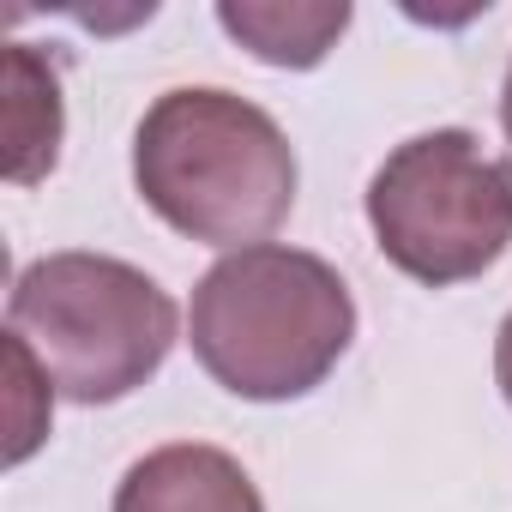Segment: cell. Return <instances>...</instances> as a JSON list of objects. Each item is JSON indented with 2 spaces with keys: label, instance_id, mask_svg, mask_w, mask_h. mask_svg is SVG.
I'll list each match as a JSON object with an SVG mask.
<instances>
[{
  "label": "cell",
  "instance_id": "cell-1",
  "mask_svg": "<svg viewBox=\"0 0 512 512\" xmlns=\"http://www.w3.org/2000/svg\"><path fill=\"white\" fill-rule=\"evenodd\" d=\"M133 181L169 229L241 253L290 217L296 151L266 109L217 85H193L157 97L139 121Z\"/></svg>",
  "mask_w": 512,
  "mask_h": 512
},
{
  "label": "cell",
  "instance_id": "cell-2",
  "mask_svg": "<svg viewBox=\"0 0 512 512\" xmlns=\"http://www.w3.org/2000/svg\"><path fill=\"white\" fill-rule=\"evenodd\" d=\"M356 338L344 278L302 247H241L193 290V356L205 374L253 404L314 392Z\"/></svg>",
  "mask_w": 512,
  "mask_h": 512
},
{
  "label": "cell",
  "instance_id": "cell-3",
  "mask_svg": "<svg viewBox=\"0 0 512 512\" xmlns=\"http://www.w3.org/2000/svg\"><path fill=\"white\" fill-rule=\"evenodd\" d=\"M175 326L181 314L169 290L109 253L31 260L7 302V332L73 404H115L145 386L163 368Z\"/></svg>",
  "mask_w": 512,
  "mask_h": 512
},
{
  "label": "cell",
  "instance_id": "cell-4",
  "mask_svg": "<svg viewBox=\"0 0 512 512\" xmlns=\"http://www.w3.org/2000/svg\"><path fill=\"white\" fill-rule=\"evenodd\" d=\"M368 223L380 253L416 284L482 278L512 241V163L488 157L464 127L422 133L374 169Z\"/></svg>",
  "mask_w": 512,
  "mask_h": 512
},
{
  "label": "cell",
  "instance_id": "cell-5",
  "mask_svg": "<svg viewBox=\"0 0 512 512\" xmlns=\"http://www.w3.org/2000/svg\"><path fill=\"white\" fill-rule=\"evenodd\" d=\"M115 512H266V500L229 452L181 440L145 452L121 476Z\"/></svg>",
  "mask_w": 512,
  "mask_h": 512
},
{
  "label": "cell",
  "instance_id": "cell-6",
  "mask_svg": "<svg viewBox=\"0 0 512 512\" xmlns=\"http://www.w3.org/2000/svg\"><path fill=\"white\" fill-rule=\"evenodd\" d=\"M0 85H7V181L31 187L55 169L61 151V79L31 43H13Z\"/></svg>",
  "mask_w": 512,
  "mask_h": 512
},
{
  "label": "cell",
  "instance_id": "cell-7",
  "mask_svg": "<svg viewBox=\"0 0 512 512\" xmlns=\"http://www.w3.org/2000/svg\"><path fill=\"white\" fill-rule=\"evenodd\" d=\"M217 25L272 67H320L326 49L344 37L350 7L344 0L338 7H284V0H241L235 7L229 0V7H217Z\"/></svg>",
  "mask_w": 512,
  "mask_h": 512
},
{
  "label": "cell",
  "instance_id": "cell-8",
  "mask_svg": "<svg viewBox=\"0 0 512 512\" xmlns=\"http://www.w3.org/2000/svg\"><path fill=\"white\" fill-rule=\"evenodd\" d=\"M7 380H13V404H19V416H13V446H7V458L19 464V458H31V452H37V440H43V428H49V416H37V410H31V398H37V392L49 398V386H43L49 374L37 368V356H31V350H25V344L13 338V332H7Z\"/></svg>",
  "mask_w": 512,
  "mask_h": 512
},
{
  "label": "cell",
  "instance_id": "cell-9",
  "mask_svg": "<svg viewBox=\"0 0 512 512\" xmlns=\"http://www.w3.org/2000/svg\"><path fill=\"white\" fill-rule=\"evenodd\" d=\"M494 374H500V392H506V404H512V314H506L500 344H494Z\"/></svg>",
  "mask_w": 512,
  "mask_h": 512
},
{
  "label": "cell",
  "instance_id": "cell-10",
  "mask_svg": "<svg viewBox=\"0 0 512 512\" xmlns=\"http://www.w3.org/2000/svg\"><path fill=\"white\" fill-rule=\"evenodd\" d=\"M500 121H506V133H512V73H506V97H500Z\"/></svg>",
  "mask_w": 512,
  "mask_h": 512
}]
</instances>
